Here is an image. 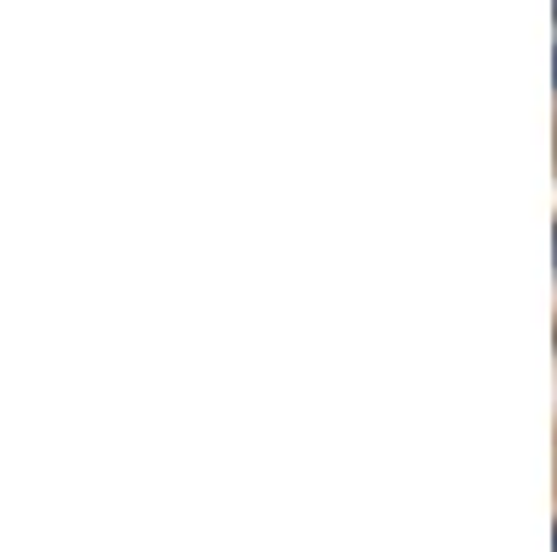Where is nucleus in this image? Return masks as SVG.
I'll list each match as a JSON object with an SVG mask.
<instances>
[{
    "label": "nucleus",
    "instance_id": "1",
    "mask_svg": "<svg viewBox=\"0 0 557 552\" xmlns=\"http://www.w3.org/2000/svg\"><path fill=\"white\" fill-rule=\"evenodd\" d=\"M552 252H557V229H552Z\"/></svg>",
    "mask_w": 557,
    "mask_h": 552
}]
</instances>
